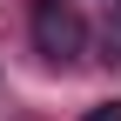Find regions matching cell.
Instances as JSON below:
<instances>
[{
    "label": "cell",
    "mask_w": 121,
    "mask_h": 121,
    "mask_svg": "<svg viewBox=\"0 0 121 121\" xmlns=\"http://www.w3.org/2000/svg\"><path fill=\"white\" fill-rule=\"evenodd\" d=\"M34 47H40V60L67 67V60L87 54V20L67 0H34Z\"/></svg>",
    "instance_id": "obj_1"
},
{
    "label": "cell",
    "mask_w": 121,
    "mask_h": 121,
    "mask_svg": "<svg viewBox=\"0 0 121 121\" xmlns=\"http://www.w3.org/2000/svg\"><path fill=\"white\" fill-rule=\"evenodd\" d=\"M81 121H121V101H101V108H87Z\"/></svg>",
    "instance_id": "obj_2"
}]
</instances>
